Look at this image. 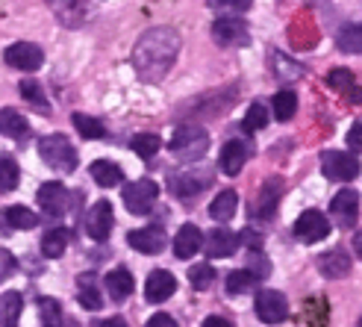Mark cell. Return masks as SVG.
<instances>
[{
    "label": "cell",
    "mask_w": 362,
    "mask_h": 327,
    "mask_svg": "<svg viewBox=\"0 0 362 327\" xmlns=\"http://www.w3.org/2000/svg\"><path fill=\"white\" fill-rule=\"evenodd\" d=\"M183 39L174 27H153L133 47V68L144 83H159L177 62Z\"/></svg>",
    "instance_id": "cell-1"
},
{
    "label": "cell",
    "mask_w": 362,
    "mask_h": 327,
    "mask_svg": "<svg viewBox=\"0 0 362 327\" xmlns=\"http://www.w3.org/2000/svg\"><path fill=\"white\" fill-rule=\"evenodd\" d=\"M168 148H171V154L177 159L197 162V159H204L206 151H209V133L204 130L201 124H183V127H177L174 130Z\"/></svg>",
    "instance_id": "cell-2"
},
{
    "label": "cell",
    "mask_w": 362,
    "mask_h": 327,
    "mask_svg": "<svg viewBox=\"0 0 362 327\" xmlns=\"http://www.w3.org/2000/svg\"><path fill=\"white\" fill-rule=\"evenodd\" d=\"M39 156L47 162L50 168H57L62 174H74L77 171V151L65 136L53 133V136H45L39 142Z\"/></svg>",
    "instance_id": "cell-3"
},
{
    "label": "cell",
    "mask_w": 362,
    "mask_h": 327,
    "mask_svg": "<svg viewBox=\"0 0 362 327\" xmlns=\"http://www.w3.org/2000/svg\"><path fill=\"white\" fill-rule=\"evenodd\" d=\"M212 168L206 166H194V168H186V171H177L168 177V189L177 195V197H183V201H189V197H197L206 186H212Z\"/></svg>",
    "instance_id": "cell-4"
},
{
    "label": "cell",
    "mask_w": 362,
    "mask_h": 327,
    "mask_svg": "<svg viewBox=\"0 0 362 327\" xmlns=\"http://www.w3.org/2000/svg\"><path fill=\"white\" fill-rule=\"evenodd\" d=\"M212 42L221 47H247L250 45V30L242 18L236 15H221L212 21Z\"/></svg>",
    "instance_id": "cell-5"
},
{
    "label": "cell",
    "mask_w": 362,
    "mask_h": 327,
    "mask_svg": "<svg viewBox=\"0 0 362 327\" xmlns=\"http://www.w3.org/2000/svg\"><path fill=\"white\" fill-rule=\"evenodd\" d=\"M321 171L327 180H336V183H348L359 174V159L348 151H324L321 154Z\"/></svg>",
    "instance_id": "cell-6"
},
{
    "label": "cell",
    "mask_w": 362,
    "mask_h": 327,
    "mask_svg": "<svg viewBox=\"0 0 362 327\" xmlns=\"http://www.w3.org/2000/svg\"><path fill=\"white\" fill-rule=\"evenodd\" d=\"M156 197H159V186L148 177L136 180V183H130L124 189V204L133 215H148L156 204Z\"/></svg>",
    "instance_id": "cell-7"
},
{
    "label": "cell",
    "mask_w": 362,
    "mask_h": 327,
    "mask_svg": "<svg viewBox=\"0 0 362 327\" xmlns=\"http://www.w3.org/2000/svg\"><path fill=\"white\" fill-rule=\"evenodd\" d=\"M295 236L303 245H315L321 239H327L330 236V218L324 212H318V210H306L295 222Z\"/></svg>",
    "instance_id": "cell-8"
},
{
    "label": "cell",
    "mask_w": 362,
    "mask_h": 327,
    "mask_svg": "<svg viewBox=\"0 0 362 327\" xmlns=\"http://www.w3.org/2000/svg\"><path fill=\"white\" fill-rule=\"evenodd\" d=\"M35 201H39V207H42L45 215L59 218V215L68 212L71 197H68V189L62 183H57V180H47V183H42L39 192H35Z\"/></svg>",
    "instance_id": "cell-9"
},
{
    "label": "cell",
    "mask_w": 362,
    "mask_h": 327,
    "mask_svg": "<svg viewBox=\"0 0 362 327\" xmlns=\"http://www.w3.org/2000/svg\"><path fill=\"white\" fill-rule=\"evenodd\" d=\"M50 12L59 18L62 27H71L77 30L88 21V15H92V6H88V0H47Z\"/></svg>",
    "instance_id": "cell-10"
},
{
    "label": "cell",
    "mask_w": 362,
    "mask_h": 327,
    "mask_svg": "<svg viewBox=\"0 0 362 327\" xmlns=\"http://www.w3.org/2000/svg\"><path fill=\"white\" fill-rule=\"evenodd\" d=\"M112 204L110 201H98L92 210H88V218H86V233L88 239L95 242H106L112 233V224H115V215H112Z\"/></svg>",
    "instance_id": "cell-11"
},
{
    "label": "cell",
    "mask_w": 362,
    "mask_h": 327,
    "mask_svg": "<svg viewBox=\"0 0 362 327\" xmlns=\"http://www.w3.org/2000/svg\"><path fill=\"white\" fill-rule=\"evenodd\" d=\"M4 59H6V65L18 68V71H35L45 62V50L39 45H33V42H15V45L6 47Z\"/></svg>",
    "instance_id": "cell-12"
},
{
    "label": "cell",
    "mask_w": 362,
    "mask_h": 327,
    "mask_svg": "<svg viewBox=\"0 0 362 327\" xmlns=\"http://www.w3.org/2000/svg\"><path fill=\"white\" fill-rule=\"evenodd\" d=\"M257 316L265 321V324H277L288 316V301L283 292L277 289H262L257 295Z\"/></svg>",
    "instance_id": "cell-13"
},
{
    "label": "cell",
    "mask_w": 362,
    "mask_h": 327,
    "mask_svg": "<svg viewBox=\"0 0 362 327\" xmlns=\"http://www.w3.org/2000/svg\"><path fill=\"white\" fill-rule=\"evenodd\" d=\"M127 245H130L133 251H139V253H148V257H153V253L165 251V233H162L159 227L130 230V233H127Z\"/></svg>",
    "instance_id": "cell-14"
},
{
    "label": "cell",
    "mask_w": 362,
    "mask_h": 327,
    "mask_svg": "<svg viewBox=\"0 0 362 327\" xmlns=\"http://www.w3.org/2000/svg\"><path fill=\"white\" fill-rule=\"evenodd\" d=\"M242 242H239V233H233V230H209L206 233V239L201 242V248H206V257L212 260H221V257H230L233 251H236Z\"/></svg>",
    "instance_id": "cell-15"
},
{
    "label": "cell",
    "mask_w": 362,
    "mask_h": 327,
    "mask_svg": "<svg viewBox=\"0 0 362 327\" xmlns=\"http://www.w3.org/2000/svg\"><path fill=\"white\" fill-rule=\"evenodd\" d=\"M174 292H177V277L171 275V271H165V268L151 271L148 283H144V298H148L151 304H162V301H168Z\"/></svg>",
    "instance_id": "cell-16"
},
{
    "label": "cell",
    "mask_w": 362,
    "mask_h": 327,
    "mask_svg": "<svg viewBox=\"0 0 362 327\" xmlns=\"http://www.w3.org/2000/svg\"><path fill=\"white\" fill-rule=\"evenodd\" d=\"M280 195H283V180L280 177L265 180L259 195H257V201H253V215H257V218H271V215L277 212Z\"/></svg>",
    "instance_id": "cell-17"
},
{
    "label": "cell",
    "mask_w": 362,
    "mask_h": 327,
    "mask_svg": "<svg viewBox=\"0 0 362 327\" xmlns=\"http://www.w3.org/2000/svg\"><path fill=\"white\" fill-rule=\"evenodd\" d=\"M330 212L336 215V222L341 227H354L356 224V218H359V195L354 189H345V192H339L333 197V204H330Z\"/></svg>",
    "instance_id": "cell-18"
},
{
    "label": "cell",
    "mask_w": 362,
    "mask_h": 327,
    "mask_svg": "<svg viewBox=\"0 0 362 327\" xmlns=\"http://www.w3.org/2000/svg\"><path fill=\"white\" fill-rule=\"evenodd\" d=\"M318 271H321L324 277H330V280L348 277L351 275V257H348V251H341V248L327 251L324 257H318Z\"/></svg>",
    "instance_id": "cell-19"
},
{
    "label": "cell",
    "mask_w": 362,
    "mask_h": 327,
    "mask_svg": "<svg viewBox=\"0 0 362 327\" xmlns=\"http://www.w3.org/2000/svg\"><path fill=\"white\" fill-rule=\"evenodd\" d=\"M247 144L245 142H239V139H230L224 148H221V159H218V166H221V171L224 174H230V177H236L239 171H242V166L247 162Z\"/></svg>",
    "instance_id": "cell-20"
},
{
    "label": "cell",
    "mask_w": 362,
    "mask_h": 327,
    "mask_svg": "<svg viewBox=\"0 0 362 327\" xmlns=\"http://www.w3.org/2000/svg\"><path fill=\"white\" fill-rule=\"evenodd\" d=\"M201 242H204V233L194 224H183L174 236V253L180 260H192L194 253L201 251Z\"/></svg>",
    "instance_id": "cell-21"
},
{
    "label": "cell",
    "mask_w": 362,
    "mask_h": 327,
    "mask_svg": "<svg viewBox=\"0 0 362 327\" xmlns=\"http://www.w3.org/2000/svg\"><path fill=\"white\" fill-rule=\"evenodd\" d=\"M106 292H110V298L115 301V304H121V301H127L133 295V289H136V283H133V275L127 268H112L110 275H106Z\"/></svg>",
    "instance_id": "cell-22"
},
{
    "label": "cell",
    "mask_w": 362,
    "mask_h": 327,
    "mask_svg": "<svg viewBox=\"0 0 362 327\" xmlns=\"http://www.w3.org/2000/svg\"><path fill=\"white\" fill-rule=\"evenodd\" d=\"M92 177H95V183L103 186V189H112V186H121L124 183V171L118 162H110V159H95L92 162Z\"/></svg>",
    "instance_id": "cell-23"
},
{
    "label": "cell",
    "mask_w": 362,
    "mask_h": 327,
    "mask_svg": "<svg viewBox=\"0 0 362 327\" xmlns=\"http://www.w3.org/2000/svg\"><path fill=\"white\" fill-rule=\"evenodd\" d=\"M236 210H239V195L233 192V189H224V192H218L212 197V204H209V215L215 218L218 224H224V222H230L233 215H236Z\"/></svg>",
    "instance_id": "cell-24"
},
{
    "label": "cell",
    "mask_w": 362,
    "mask_h": 327,
    "mask_svg": "<svg viewBox=\"0 0 362 327\" xmlns=\"http://www.w3.org/2000/svg\"><path fill=\"white\" fill-rule=\"evenodd\" d=\"M24 313V298L18 292H4L0 295V327H18Z\"/></svg>",
    "instance_id": "cell-25"
},
{
    "label": "cell",
    "mask_w": 362,
    "mask_h": 327,
    "mask_svg": "<svg viewBox=\"0 0 362 327\" xmlns=\"http://www.w3.org/2000/svg\"><path fill=\"white\" fill-rule=\"evenodd\" d=\"M68 230L65 227H53V230H47L45 236H42V253L47 260H59L62 253H65V248H68Z\"/></svg>",
    "instance_id": "cell-26"
},
{
    "label": "cell",
    "mask_w": 362,
    "mask_h": 327,
    "mask_svg": "<svg viewBox=\"0 0 362 327\" xmlns=\"http://www.w3.org/2000/svg\"><path fill=\"white\" fill-rule=\"evenodd\" d=\"M4 224L12 227V230H33V227H39V212L15 204V207H9L4 212Z\"/></svg>",
    "instance_id": "cell-27"
},
{
    "label": "cell",
    "mask_w": 362,
    "mask_h": 327,
    "mask_svg": "<svg viewBox=\"0 0 362 327\" xmlns=\"http://www.w3.org/2000/svg\"><path fill=\"white\" fill-rule=\"evenodd\" d=\"M0 133H6L9 139H21L30 133V121L18 109H4L0 113Z\"/></svg>",
    "instance_id": "cell-28"
},
{
    "label": "cell",
    "mask_w": 362,
    "mask_h": 327,
    "mask_svg": "<svg viewBox=\"0 0 362 327\" xmlns=\"http://www.w3.org/2000/svg\"><path fill=\"white\" fill-rule=\"evenodd\" d=\"M39 321L42 327H65V316L57 298H39Z\"/></svg>",
    "instance_id": "cell-29"
},
{
    "label": "cell",
    "mask_w": 362,
    "mask_h": 327,
    "mask_svg": "<svg viewBox=\"0 0 362 327\" xmlns=\"http://www.w3.org/2000/svg\"><path fill=\"white\" fill-rule=\"evenodd\" d=\"M336 47L345 53H359L362 50V27L359 24H345L336 35Z\"/></svg>",
    "instance_id": "cell-30"
},
{
    "label": "cell",
    "mask_w": 362,
    "mask_h": 327,
    "mask_svg": "<svg viewBox=\"0 0 362 327\" xmlns=\"http://www.w3.org/2000/svg\"><path fill=\"white\" fill-rule=\"evenodd\" d=\"M298 113V95L292 88H283V92L274 95V115L277 121H292Z\"/></svg>",
    "instance_id": "cell-31"
},
{
    "label": "cell",
    "mask_w": 362,
    "mask_h": 327,
    "mask_svg": "<svg viewBox=\"0 0 362 327\" xmlns=\"http://www.w3.org/2000/svg\"><path fill=\"white\" fill-rule=\"evenodd\" d=\"M159 136L156 133H136L133 139H130V148H133V154L136 156H141V159H151V156H156L159 154Z\"/></svg>",
    "instance_id": "cell-32"
},
{
    "label": "cell",
    "mask_w": 362,
    "mask_h": 327,
    "mask_svg": "<svg viewBox=\"0 0 362 327\" xmlns=\"http://www.w3.org/2000/svg\"><path fill=\"white\" fill-rule=\"evenodd\" d=\"M77 301L86 306V310H100V292H98V286L92 283V277H80L77 280Z\"/></svg>",
    "instance_id": "cell-33"
},
{
    "label": "cell",
    "mask_w": 362,
    "mask_h": 327,
    "mask_svg": "<svg viewBox=\"0 0 362 327\" xmlns=\"http://www.w3.org/2000/svg\"><path fill=\"white\" fill-rule=\"evenodd\" d=\"M74 127H77V133L83 139H103L106 136L103 121L100 118H92V115H83V113L74 115Z\"/></svg>",
    "instance_id": "cell-34"
},
{
    "label": "cell",
    "mask_w": 362,
    "mask_h": 327,
    "mask_svg": "<svg viewBox=\"0 0 362 327\" xmlns=\"http://www.w3.org/2000/svg\"><path fill=\"white\" fill-rule=\"evenodd\" d=\"M265 124H268V109L262 103H250L245 118H242V130L245 133H259Z\"/></svg>",
    "instance_id": "cell-35"
},
{
    "label": "cell",
    "mask_w": 362,
    "mask_h": 327,
    "mask_svg": "<svg viewBox=\"0 0 362 327\" xmlns=\"http://www.w3.org/2000/svg\"><path fill=\"white\" fill-rule=\"evenodd\" d=\"M212 280H215V268L212 265L197 263V265L189 268V283H192V289H197V292H206V289L212 286Z\"/></svg>",
    "instance_id": "cell-36"
},
{
    "label": "cell",
    "mask_w": 362,
    "mask_h": 327,
    "mask_svg": "<svg viewBox=\"0 0 362 327\" xmlns=\"http://www.w3.org/2000/svg\"><path fill=\"white\" fill-rule=\"evenodd\" d=\"M18 180H21V171L18 166L9 159V156H0V195H6L18 186Z\"/></svg>",
    "instance_id": "cell-37"
},
{
    "label": "cell",
    "mask_w": 362,
    "mask_h": 327,
    "mask_svg": "<svg viewBox=\"0 0 362 327\" xmlns=\"http://www.w3.org/2000/svg\"><path fill=\"white\" fill-rule=\"evenodd\" d=\"M253 280L247 271H230L227 275V295H245V292H250L253 289Z\"/></svg>",
    "instance_id": "cell-38"
},
{
    "label": "cell",
    "mask_w": 362,
    "mask_h": 327,
    "mask_svg": "<svg viewBox=\"0 0 362 327\" xmlns=\"http://www.w3.org/2000/svg\"><path fill=\"white\" fill-rule=\"evenodd\" d=\"M253 0H209V6L215 12H224V15H242L250 9Z\"/></svg>",
    "instance_id": "cell-39"
},
{
    "label": "cell",
    "mask_w": 362,
    "mask_h": 327,
    "mask_svg": "<svg viewBox=\"0 0 362 327\" xmlns=\"http://www.w3.org/2000/svg\"><path fill=\"white\" fill-rule=\"evenodd\" d=\"M21 95H24L33 106H39V109H47V106H50L47 98H45V92H42V86L35 83V80H24V83H21Z\"/></svg>",
    "instance_id": "cell-40"
},
{
    "label": "cell",
    "mask_w": 362,
    "mask_h": 327,
    "mask_svg": "<svg viewBox=\"0 0 362 327\" xmlns=\"http://www.w3.org/2000/svg\"><path fill=\"white\" fill-rule=\"evenodd\" d=\"M247 275L253 277V280H259V277H268V271H271V265H268V260L262 257V253L257 251V253H253L250 251V260H247Z\"/></svg>",
    "instance_id": "cell-41"
},
{
    "label": "cell",
    "mask_w": 362,
    "mask_h": 327,
    "mask_svg": "<svg viewBox=\"0 0 362 327\" xmlns=\"http://www.w3.org/2000/svg\"><path fill=\"white\" fill-rule=\"evenodd\" d=\"M327 83H330L333 88H345V92H348V88L354 86V77H351V71H345V68H336L333 74L327 77Z\"/></svg>",
    "instance_id": "cell-42"
},
{
    "label": "cell",
    "mask_w": 362,
    "mask_h": 327,
    "mask_svg": "<svg viewBox=\"0 0 362 327\" xmlns=\"http://www.w3.org/2000/svg\"><path fill=\"white\" fill-rule=\"evenodd\" d=\"M239 242H245L250 251H259V248H262V233H257L253 227H247V230L239 233Z\"/></svg>",
    "instance_id": "cell-43"
},
{
    "label": "cell",
    "mask_w": 362,
    "mask_h": 327,
    "mask_svg": "<svg viewBox=\"0 0 362 327\" xmlns=\"http://www.w3.org/2000/svg\"><path fill=\"white\" fill-rule=\"evenodd\" d=\"M15 271V260H12V253L0 248V283H4L9 275Z\"/></svg>",
    "instance_id": "cell-44"
},
{
    "label": "cell",
    "mask_w": 362,
    "mask_h": 327,
    "mask_svg": "<svg viewBox=\"0 0 362 327\" xmlns=\"http://www.w3.org/2000/svg\"><path fill=\"white\" fill-rule=\"evenodd\" d=\"M148 327H177V321H174L168 313H156V316H151Z\"/></svg>",
    "instance_id": "cell-45"
},
{
    "label": "cell",
    "mask_w": 362,
    "mask_h": 327,
    "mask_svg": "<svg viewBox=\"0 0 362 327\" xmlns=\"http://www.w3.org/2000/svg\"><path fill=\"white\" fill-rule=\"evenodd\" d=\"M348 144H351V151H354V154L359 151V144H362V142H359V121H354V127H351V133H348Z\"/></svg>",
    "instance_id": "cell-46"
},
{
    "label": "cell",
    "mask_w": 362,
    "mask_h": 327,
    "mask_svg": "<svg viewBox=\"0 0 362 327\" xmlns=\"http://www.w3.org/2000/svg\"><path fill=\"white\" fill-rule=\"evenodd\" d=\"M201 327H233V324H230L224 316H209V319H206Z\"/></svg>",
    "instance_id": "cell-47"
},
{
    "label": "cell",
    "mask_w": 362,
    "mask_h": 327,
    "mask_svg": "<svg viewBox=\"0 0 362 327\" xmlns=\"http://www.w3.org/2000/svg\"><path fill=\"white\" fill-rule=\"evenodd\" d=\"M98 327H127V321L121 316H112V319H103Z\"/></svg>",
    "instance_id": "cell-48"
},
{
    "label": "cell",
    "mask_w": 362,
    "mask_h": 327,
    "mask_svg": "<svg viewBox=\"0 0 362 327\" xmlns=\"http://www.w3.org/2000/svg\"><path fill=\"white\" fill-rule=\"evenodd\" d=\"M0 227H4V218H0Z\"/></svg>",
    "instance_id": "cell-49"
},
{
    "label": "cell",
    "mask_w": 362,
    "mask_h": 327,
    "mask_svg": "<svg viewBox=\"0 0 362 327\" xmlns=\"http://www.w3.org/2000/svg\"><path fill=\"white\" fill-rule=\"evenodd\" d=\"M68 327H74V324H68Z\"/></svg>",
    "instance_id": "cell-50"
}]
</instances>
